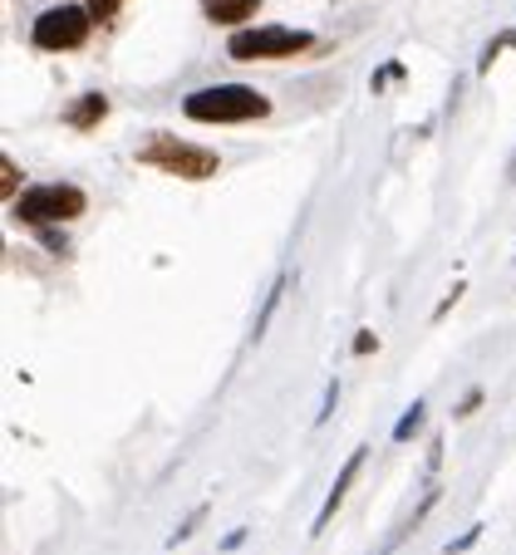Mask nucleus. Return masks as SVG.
I'll use <instances>...</instances> for the list:
<instances>
[{
    "label": "nucleus",
    "instance_id": "f257e3e1",
    "mask_svg": "<svg viewBox=\"0 0 516 555\" xmlns=\"http://www.w3.org/2000/svg\"><path fill=\"white\" fill-rule=\"evenodd\" d=\"M138 168H153L163 178H182V182H207L221 172V157L202 143H188L178 133H147L133 153Z\"/></svg>",
    "mask_w": 516,
    "mask_h": 555
},
{
    "label": "nucleus",
    "instance_id": "f03ea898",
    "mask_svg": "<svg viewBox=\"0 0 516 555\" xmlns=\"http://www.w3.org/2000/svg\"><path fill=\"white\" fill-rule=\"evenodd\" d=\"M182 114L192 124H256L271 114V99L251 85H207L182 99Z\"/></svg>",
    "mask_w": 516,
    "mask_h": 555
},
{
    "label": "nucleus",
    "instance_id": "7ed1b4c3",
    "mask_svg": "<svg viewBox=\"0 0 516 555\" xmlns=\"http://www.w3.org/2000/svg\"><path fill=\"white\" fill-rule=\"evenodd\" d=\"M15 221H25V227L44 231V227H64V221H79L89 211V197L79 182H35V188H25L21 197L11 202Z\"/></svg>",
    "mask_w": 516,
    "mask_h": 555
},
{
    "label": "nucleus",
    "instance_id": "20e7f679",
    "mask_svg": "<svg viewBox=\"0 0 516 555\" xmlns=\"http://www.w3.org/2000/svg\"><path fill=\"white\" fill-rule=\"evenodd\" d=\"M310 44H315L310 30H291V25H242V30H232V40H227V54L242 60V64H251V60H295V54H306Z\"/></svg>",
    "mask_w": 516,
    "mask_h": 555
},
{
    "label": "nucleus",
    "instance_id": "39448f33",
    "mask_svg": "<svg viewBox=\"0 0 516 555\" xmlns=\"http://www.w3.org/2000/svg\"><path fill=\"white\" fill-rule=\"evenodd\" d=\"M89 30H94V11L89 5H50V11L35 15L30 44L44 54H69L89 40Z\"/></svg>",
    "mask_w": 516,
    "mask_h": 555
},
{
    "label": "nucleus",
    "instance_id": "423d86ee",
    "mask_svg": "<svg viewBox=\"0 0 516 555\" xmlns=\"http://www.w3.org/2000/svg\"><path fill=\"white\" fill-rule=\"evenodd\" d=\"M364 457H369V448H354L349 452V462L339 467V477H335V487H330V496H325V506H320V516H315V526H310V535H325V526L335 521V512L345 506V496H349V487H354V477L364 472Z\"/></svg>",
    "mask_w": 516,
    "mask_h": 555
},
{
    "label": "nucleus",
    "instance_id": "0eeeda50",
    "mask_svg": "<svg viewBox=\"0 0 516 555\" xmlns=\"http://www.w3.org/2000/svg\"><path fill=\"white\" fill-rule=\"evenodd\" d=\"M108 118V99L104 94H79L69 108H64V124L74 128V133H89V128H99Z\"/></svg>",
    "mask_w": 516,
    "mask_h": 555
},
{
    "label": "nucleus",
    "instance_id": "6e6552de",
    "mask_svg": "<svg viewBox=\"0 0 516 555\" xmlns=\"http://www.w3.org/2000/svg\"><path fill=\"white\" fill-rule=\"evenodd\" d=\"M261 11V0H202V15L211 25H246Z\"/></svg>",
    "mask_w": 516,
    "mask_h": 555
},
{
    "label": "nucleus",
    "instance_id": "1a4fd4ad",
    "mask_svg": "<svg viewBox=\"0 0 516 555\" xmlns=\"http://www.w3.org/2000/svg\"><path fill=\"white\" fill-rule=\"evenodd\" d=\"M433 506H438V487H428V492H423L418 512H409V516H403V526H399V531H394L389 541H384V545H379V551H374V555H394V551H399V545L409 541V535H413V531H418V526H423V516H428Z\"/></svg>",
    "mask_w": 516,
    "mask_h": 555
},
{
    "label": "nucleus",
    "instance_id": "9d476101",
    "mask_svg": "<svg viewBox=\"0 0 516 555\" xmlns=\"http://www.w3.org/2000/svg\"><path fill=\"white\" fill-rule=\"evenodd\" d=\"M285 285H291V271H281V275H275V281H271V291H266V305H261V310H256L251 339H261L266 330H271V314L281 310V300H285Z\"/></svg>",
    "mask_w": 516,
    "mask_h": 555
},
{
    "label": "nucleus",
    "instance_id": "9b49d317",
    "mask_svg": "<svg viewBox=\"0 0 516 555\" xmlns=\"http://www.w3.org/2000/svg\"><path fill=\"white\" fill-rule=\"evenodd\" d=\"M423 423H428V403L423 399H413L409 409H403V418L394 423V442H413L423 433Z\"/></svg>",
    "mask_w": 516,
    "mask_h": 555
},
{
    "label": "nucleus",
    "instance_id": "f8f14e48",
    "mask_svg": "<svg viewBox=\"0 0 516 555\" xmlns=\"http://www.w3.org/2000/svg\"><path fill=\"white\" fill-rule=\"evenodd\" d=\"M0 197L5 202L21 197V168H15L11 157H0Z\"/></svg>",
    "mask_w": 516,
    "mask_h": 555
},
{
    "label": "nucleus",
    "instance_id": "ddd939ff",
    "mask_svg": "<svg viewBox=\"0 0 516 555\" xmlns=\"http://www.w3.org/2000/svg\"><path fill=\"white\" fill-rule=\"evenodd\" d=\"M482 531H487L482 521H477V526H467V531L457 535V541H448V545H442V555H463V551H473V545L482 541Z\"/></svg>",
    "mask_w": 516,
    "mask_h": 555
},
{
    "label": "nucleus",
    "instance_id": "4468645a",
    "mask_svg": "<svg viewBox=\"0 0 516 555\" xmlns=\"http://www.w3.org/2000/svg\"><path fill=\"white\" fill-rule=\"evenodd\" d=\"M335 403H339V378H330V384H325V399H320V413H315V428H325V423L335 418Z\"/></svg>",
    "mask_w": 516,
    "mask_h": 555
},
{
    "label": "nucleus",
    "instance_id": "2eb2a0df",
    "mask_svg": "<svg viewBox=\"0 0 516 555\" xmlns=\"http://www.w3.org/2000/svg\"><path fill=\"white\" fill-rule=\"evenodd\" d=\"M207 512H211V506H207V502H202V506H197V512H192V516H188V521H182V526H178V531H172V535H168V545H182V541H188V535H192V531H197V526H202V521H207Z\"/></svg>",
    "mask_w": 516,
    "mask_h": 555
},
{
    "label": "nucleus",
    "instance_id": "dca6fc26",
    "mask_svg": "<svg viewBox=\"0 0 516 555\" xmlns=\"http://www.w3.org/2000/svg\"><path fill=\"white\" fill-rule=\"evenodd\" d=\"M477 409H482V388H473V393H467V399L457 403V409H453V418H473Z\"/></svg>",
    "mask_w": 516,
    "mask_h": 555
},
{
    "label": "nucleus",
    "instance_id": "f3484780",
    "mask_svg": "<svg viewBox=\"0 0 516 555\" xmlns=\"http://www.w3.org/2000/svg\"><path fill=\"white\" fill-rule=\"evenodd\" d=\"M374 349H379V335H374V330H359V335H354V354H374Z\"/></svg>",
    "mask_w": 516,
    "mask_h": 555
},
{
    "label": "nucleus",
    "instance_id": "a211bd4d",
    "mask_svg": "<svg viewBox=\"0 0 516 555\" xmlns=\"http://www.w3.org/2000/svg\"><path fill=\"white\" fill-rule=\"evenodd\" d=\"M118 5H124V0H89V11H94V21H114Z\"/></svg>",
    "mask_w": 516,
    "mask_h": 555
},
{
    "label": "nucleus",
    "instance_id": "6ab92c4d",
    "mask_svg": "<svg viewBox=\"0 0 516 555\" xmlns=\"http://www.w3.org/2000/svg\"><path fill=\"white\" fill-rule=\"evenodd\" d=\"M457 300H463V281H457V285H453V291H448V300H442V305H438V320H442V314H448V310H453V305H457Z\"/></svg>",
    "mask_w": 516,
    "mask_h": 555
},
{
    "label": "nucleus",
    "instance_id": "aec40b11",
    "mask_svg": "<svg viewBox=\"0 0 516 555\" xmlns=\"http://www.w3.org/2000/svg\"><path fill=\"white\" fill-rule=\"evenodd\" d=\"M438 462H442V438H433V448H428V477L438 472Z\"/></svg>",
    "mask_w": 516,
    "mask_h": 555
}]
</instances>
